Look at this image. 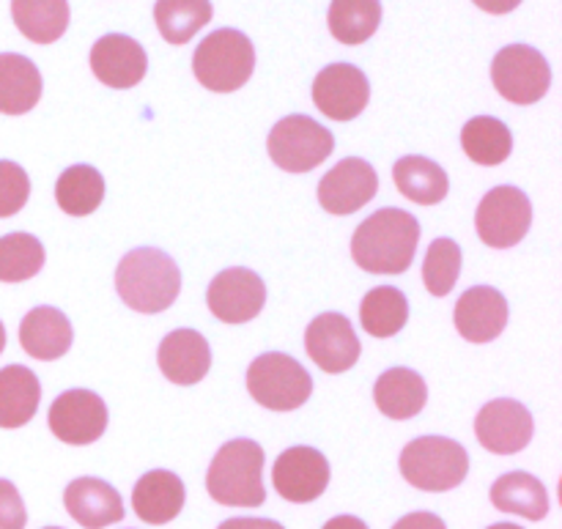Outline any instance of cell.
<instances>
[{
  "label": "cell",
  "instance_id": "cell-1",
  "mask_svg": "<svg viewBox=\"0 0 562 529\" xmlns=\"http://www.w3.org/2000/svg\"><path fill=\"white\" fill-rule=\"evenodd\" d=\"M420 245V223L404 209H379L357 225L351 258L368 274H404Z\"/></svg>",
  "mask_w": 562,
  "mask_h": 529
},
{
  "label": "cell",
  "instance_id": "cell-2",
  "mask_svg": "<svg viewBox=\"0 0 562 529\" xmlns=\"http://www.w3.org/2000/svg\"><path fill=\"white\" fill-rule=\"evenodd\" d=\"M115 291L135 313H162L179 300L181 272L173 258L157 247H137L119 261Z\"/></svg>",
  "mask_w": 562,
  "mask_h": 529
},
{
  "label": "cell",
  "instance_id": "cell-3",
  "mask_svg": "<svg viewBox=\"0 0 562 529\" xmlns=\"http://www.w3.org/2000/svg\"><path fill=\"white\" fill-rule=\"evenodd\" d=\"M263 459V448L252 439L225 442L206 472L209 497L225 508H261L267 503Z\"/></svg>",
  "mask_w": 562,
  "mask_h": 529
},
{
  "label": "cell",
  "instance_id": "cell-4",
  "mask_svg": "<svg viewBox=\"0 0 562 529\" xmlns=\"http://www.w3.org/2000/svg\"><path fill=\"white\" fill-rule=\"evenodd\" d=\"M256 69V47L234 27H220L198 44L192 71L203 88L214 93H234L247 86Z\"/></svg>",
  "mask_w": 562,
  "mask_h": 529
},
{
  "label": "cell",
  "instance_id": "cell-5",
  "mask_svg": "<svg viewBox=\"0 0 562 529\" xmlns=\"http://www.w3.org/2000/svg\"><path fill=\"white\" fill-rule=\"evenodd\" d=\"M401 475L417 492H453L470 475V455L448 437H420L401 450Z\"/></svg>",
  "mask_w": 562,
  "mask_h": 529
},
{
  "label": "cell",
  "instance_id": "cell-6",
  "mask_svg": "<svg viewBox=\"0 0 562 529\" xmlns=\"http://www.w3.org/2000/svg\"><path fill=\"white\" fill-rule=\"evenodd\" d=\"M247 393L269 412H294L311 398L313 379L294 357L269 351L247 368Z\"/></svg>",
  "mask_w": 562,
  "mask_h": 529
},
{
  "label": "cell",
  "instance_id": "cell-7",
  "mask_svg": "<svg viewBox=\"0 0 562 529\" xmlns=\"http://www.w3.org/2000/svg\"><path fill=\"white\" fill-rule=\"evenodd\" d=\"M269 157L285 173H307L335 151V137L311 115H285L269 132Z\"/></svg>",
  "mask_w": 562,
  "mask_h": 529
},
{
  "label": "cell",
  "instance_id": "cell-8",
  "mask_svg": "<svg viewBox=\"0 0 562 529\" xmlns=\"http://www.w3.org/2000/svg\"><path fill=\"white\" fill-rule=\"evenodd\" d=\"M492 82L510 104H536L552 86L549 60L530 44H508L492 60Z\"/></svg>",
  "mask_w": 562,
  "mask_h": 529
},
{
  "label": "cell",
  "instance_id": "cell-9",
  "mask_svg": "<svg viewBox=\"0 0 562 529\" xmlns=\"http://www.w3.org/2000/svg\"><path fill=\"white\" fill-rule=\"evenodd\" d=\"M532 225V203L519 187H494L483 195L475 214V228L483 245L510 250L519 245Z\"/></svg>",
  "mask_w": 562,
  "mask_h": 529
},
{
  "label": "cell",
  "instance_id": "cell-10",
  "mask_svg": "<svg viewBox=\"0 0 562 529\" xmlns=\"http://www.w3.org/2000/svg\"><path fill=\"white\" fill-rule=\"evenodd\" d=\"M49 431L71 448H86L108 431V406L91 390H66L49 406Z\"/></svg>",
  "mask_w": 562,
  "mask_h": 529
},
{
  "label": "cell",
  "instance_id": "cell-11",
  "mask_svg": "<svg viewBox=\"0 0 562 529\" xmlns=\"http://www.w3.org/2000/svg\"><path fill=\"white\" fill-rule=\"evenodd\" d=\"M536 423L525 404L514 398H497L483 406L475 417V437L483 450L494 455H516L532 442Z\"/></svg>",
  "mask_w": 562,
  "mask_h": 529
},
{
  "label": "cell",
  "instance_id": "cell-12",
  "mask_svg": "<svg viewBox=\"0 0 562 529\" xmlns=\"http://www.w3.org/2000/svg\"><path fill=\"white\" fill-rule=\"evenodd\" d=\"M371 102L366 71L351 64H329L313 80V104L329 121H355Z\"/></svg>",
  "mask_w": 562,
  "mask_h": 529
},
{
  "label": "cell",
  "instance_id": "cell-13",
  "mask_svg": "<svg viewBox=\"0 0 562 529\" xmlns=\"http://www.w3.org/2000/svg\"><path fill=\"white\" fill-rule=\"evenodd\" d=\"M206 305L223 324H247L267 305V285L252 269L231 267L212 280Z\"/></svg>",
  "mask_w": 562,
  "mask_h": 529
},
{
  "label": "cell",
  "instance_id": "cell-14",
  "mask_svg": "<svg viewBox=\"0 0 562 529\" xmlns=\"http://www.w3.org/2000/svg\"><path fill=\"white\" fill-rule=\"evenodd\" d=\"M379 176L366 159L349 157L340 159L333 170H327L322 181H318V203L327 214L335 217H349V214L360 212L366 203L376 198Z\"/></svg>",
  "mask_w": 562,
  "mask_h": 529
},
{
  "label": "cell",
  "instance_id": "cell-15",
  "mask_svg": "<svg viewBox=\"0 0 562 529\" xmlns=\"http://www.w3.org/2000/svg\"><path fill=\"white\" fill-rule=\"evenodd\" d=\"M272 483L285 503H316L329 486V461L316 448H289L274 461Z\"/></svg>",
  "mask_w": 562,
  "mask_h": 529
},
{
  "label": "cell",
  "instance_id": "cell-16",
  "mask_svg": "<svg viewBox=\"0 0 562 529\" xmlns=\"http://www.w3.org/2000/svg\"><path fill=\"white\" fill-rule=\"evenodd\" d=\"M307 357L324 373H346L357 365L362 354L360 338L355 327L340 313H322L307 324L305 333Z\"/></svg>",
  "mask_w": 562,
  "mask_h": 529
},
{
  "label": "cell",
  "instance_id": "cell-17",
  "mask_svg": "<svg viewBox=\"0 0 562 529\" xmlns=\"http://www.w3.org/2000/svg\"><path fill=\"white\" fill-rule=\"evenodd\" d=\"M91 71L108 88H135L148 71L146 49L124 33H108L91 47Z\"/></svg>",
  "mask_w": 562,
  "mask_h": 529
},
{
  "label": "cell",
  "instance_id": "cell-18",
  "mask_svg": "<svg viewBox=\"0 0 562 529\" xmlns=\"http://www.w3.org/2000/svg\"><path fill=\"white\" fill-rule=\"evenodd\" d=\"M456 329L467 344H492L508 324V302L492 285H472L456 302Z\"/></svg>",
  "mask_w": 562,
  "mask_h": 529
},
{
  "label": "cell",
  "instance_id": "cell-19",
  "mask_svg": "<svg viewBox=\"0 0 562 529\" xmlns=\"http://www.w3.org/2000/svg\"><path fill=\"white\" fill-rule=\"evenodd\" d=\"M157 365L170 384L192 387L212 371V346L195 329H176L159 344Z\"/></svg>",
  "mask_w": 562,
  "mask_h": 529
},
{
  "label": "cell",
  "instance_id": "cell-20",
  "mask_svg": "<svg viewBox=\"0 0 562 529\" xmlns=\"http://www.w3.org/2000/svg\"><path fill=\"white\" fill-rule=\"evenodd\" d=\"M66 514L86 529H104L124 521V499L99 477H77L64 492Z\"/></svg>",
  "mask_w": 562,
  "mask_h": 529
},
{
  "label": "cell",
  "instance_id": "cell-21",
  "mask_svg": "<svg viewBox=\"0 0 562 529\" xmlns=\"http://www.w3.org/2000/svg\"><path fill=\"white\" fill-rule=\"evenodd\" d=\"M184 483L179 475L168 470H151L135 483L132 492V508H135L137 519L146 525L162 527L173 521L176 516L184 510Z\"/></svg>",
  "mask_w": 562,
  "mask_h": 529
},
{
  "label": "cell",
  "instance_id": "cell-22",
  "mask_svg": "<svg viewBox=\"0 0 562 529\" xmlns=\"http://www.w3.org/2000/svg\"><path fill=\"white\" fill-rule=\"evenodd\" d=\"M71 340H75L71 324L58 307H33L20 324V346L33 360H60L71 349Z\"/></svg>",
  "mask_w": 562,
  "mask_h": 529
},
{
  "label": "cell",
  "instance_id": "cell-23",
  "mask_svg": "<svg viewBox=\"0 0 562 529\" xmlns=\"http://www.w3.org/2000/svg\"><path fill=\"white\" fill-rule=\"evenodd\" d=\"M373 401H376V409L390 420H412L428 404L426 379L409 368H390L376 379Z\"/></svg>",
  "mask_w": 562,
  "mask_h": 529
},
{
  "label": "cell",
  "instance_id": "cell-24",
  "mask_svg": "<svg viewBox=\"0 0 562 529\" xmlns=\"http://www.w3.org/2000/svg\"><path fill=\"white\" fill-rule=\"evenodd\" d=\"M42 99V71L31 58L0 53V113L25 115Z\"/></svg>",
  "mask_w": 562,
  "mask_h": 529
},
{
  "label": "cell",
  "instance_id": "cell-25",
  "mask_svg": "<svg viewBox=\"0 0 562 529\" xmlns=\"http://www.w3.org/2000/svg\"><path fill=\"white\" fill-rule=\"evenodd\" d=\"M488 497L499 514L521 516L527 521H543L549 516L547 486L530 472H508L497 477Z\"/></svg>",
  "mask_w": 562,
  "mask_h": 529
},
{
  "label": "cell",
  "instance_id": "cell-26",
  "mask_svg": "<svg viewBox=\"0 0 562 529\" xmlns=\"http://www.w3.org/2000/svg\"><path fill=\"white\" fill-rule=\"evenodd\" d=\"M42 384L25 365H5L0 371V428L14 431L36 417Z\"/></svg>",
  "mask_w": 562,
  "mask_h": 529
},
{
  "label": "cell",
  "instance_id": "cell-27",
  "mask_svg": "<svg viewBox=\"0 0 562 529\" xmlns=\"http://www.w3.org/2000/svg\"><path fill=\"white\" fill-rule=\"evenodd\" d=\"M393 181L401 195L417 206H437L450 192L448 173L434 159L420 154L401 157L393 168Z\"/></svg>",
  "mask_w": 562,
  "mask_h": 529
},
{
  "label": "cell",
  "instance_id": "cell-28",
  "mask_svg": "<svg viewBox=\"0 0 562 529\" xmlns=\"http://www.w3.org/2000/svg\"><path fill=\"white\" fill-rule=\"evenodd\" d=\"M14 25L27 42L53 44L69 27V3L66 0H11Z\"/></svg>",
  "mask_w": 562,
  "mask_h": 529
},
{
  "label": "cell",
  "instance_id": "cell-29",
  "mask_svg": "<svg viewBox=\"0 0 562 529\" xmlns=\"http://www.w3.org/2000/svg\"><path fill=\"white\" fill-rule=\"evenodd\" d=\"M461 148L481 168H497L514 151V135L503 121L492 115H475L461 130Z\"/></svg>",
  "mask_w": 562,
  "mask_h": 529
},
{
  "label": "cell",
  "instance_id": "cell-30",
  "mask_svg": "<svg viewBox=\"0 0 562 529\" xmlns=\"http://www.w3.org/2000/svg\"><path fill=\"white\" fill-rule=\"evenodd\" d=\"M409 322V300L395 285H376L362 296L360 324L371 338H393Z\"/></svg>",
  "mask_w": 562,
  "mask_h": 529
},
{
  "label": "cell",
  "instance_id": "cell-31",
  "mask_svg": "<svg viewBox=\"0 0 562 529\" xmlns=\"http://www.w3.org/2000/svg\"><path fill=\"white\" fill-rule=\"evenodd\" d=\"M327 25L335 42L346 47L366 44L382 25V0H333Z\"/></svg>",
  "mask_w": 562,
  "mask_h": 529
},
{
  "label": "cell",
  "instance_id": "cell-32",
  "mask_svg": "<svg viewBox=\"0 0 562 529\" xmlns=\"http://www.w3.org/2000/svg\"><path fill=\"white\" fill-rule=\"evenodd\" d=\"M55 201L69 217H88L104 201V179L91 165H71L55 181Z\"/></svg>",
  "mask_w": 562,
  "mask_h": 529
},
{
  "label": "cell",
  "instance_id": "cell-33",
  "mask_svg": "<svg viewBox=\"0 0 562 529\" xmlns=\"http://www.w3.org/2000/svg\"><path fill=\"white\" fill-rule=\"evenodd\" d=\"M214 16L212 0H157L154 5V22L159 36L168 44L190 42L201 27H206Z\"/></svg>",
  "mask_w": 562,
  "mask_h": 529
},
{
  "label": "cell",
  "instance_id": "cell-34",
  "mask_svg": "<svg viewBox=\"0 0 562 529\" xmlns=\"http://www.w3.org/2000/svg\"><path fill=\"white\" fill-rule=\"evenodd\" d=\"M44 245L31 234L0 236V283H25L44 267Z\"/></svg>",
  "mask_w": 562,
  "mask_h": 529
},
{
  "label": "cell",
  "instance_id": "cell-35",
  "mask_svg": "<svg viewBox=\"0 0 562 529\" xmlns=\"http://www.w3.org/2000/svg\"><path fill=\"white\" fill-rule=\"evenodd\" d=\"M461 274V247L453 239H434L423 261V283L431 296H448Z\"/></svg>",
  "mask_w": 562,
  "mask_h": 529
},
{
  "label": "cell",
  "instance_id": "cell-36",
  "mask_svg": "<svg viewBox=\"0 0 562 529\" xmlns=\"http://www.w3.org/2000/svg\"><path fill=\"white\" fill-rule=\"evenodd\" d=\"M31 198V179L16 162L0 159V220L14 217Z\"/></svg>",
  "mask_w": 562,
  "mask_h": 529
},
{
  "label": "cell",
  "instance_id": "cell-37",
  "mask_svg": "<svg viewBox=\"0 0 562 529\" xmlns=\"http://www.w3.org/2000/svg\"><path fill=\"white\" fill-rule=\"evenodd\" d=\"M27 510L11 481H0V529H25Z\"/></svg>",
  "mask_w": 562,
  "mask_h": 529
},
{
  "label": "cell",
  "instance_id": "cell-38",
  "mask_svg": "<svg viewBox=\"0 0 562 529\" xmlns=\"http://www.w3.org/2000/svg\"><path fill=\"white\" fill-rule=\"evenodd\" d=\"M393 529H448L445 521L437 514H428V510H417V514L404 516L401 521H395Z\"/></svg>",
  "mask_w": 562,
  "mask_h": 529
},
{
  "label": "cell",
  "instance_id": "cell-39",
  "mask_svg": "<svg viewBox=\"0 0 562 529\" xmlns=\"http://www.w3.org/2000/svg\"><path fill=\"white\" fill-rule=\"evenodd\" d=\"M217 529H285V527L272 519H228Z\"/></svg>",
  "mask_w": 562,
  "mask_h": 529
},
{
  "label": "cell",
  "instance_id": "cell-40",
  "mask_svg": "<svg viewBox=\"0 0 562 529\" xmlns=\"http://www.w3.org/2000/svg\"><path fill=\"white\" fill-rule=\"evenodd\" d=\"M472 3L477 5L481 11H486V14H510V11L519 9L521 0H472Z\"/></svg>",
  "mask_w": 562,
  "mask_h": 529
},
{
  "label": "cell",
  "instance_id": "cell-41",
  "mask_svg": "<svg viewBox=\"0 0 562 529\" xmlns=\"http://www.w3.org/2000/svg\"><path fill=\"white\" fill-rule=\"evenodd\" d=\"M322 529H368V525L362 519H357V516H335Z\"/></svg>",
  "mask_w": 562,
  "mask_h": 529
},
{
  "label": "cell",
  "instance_id": "cell-42",
  "mask_svg": "<svg viewBox=\"0 0 562 529\" xmlns=\"http://www.w3.org/2000/svg\"><path fill=\"white\" fill-rule=\"evenodd\" d=\"M3 349H5V327L3 322H0V354H3Z\"/></svg>",
  "mask_w": 562,
  "mask_h": 529
},
{
  "label": "cell",
  "instance_id": "cell-43",
  "mask_svg": "<svg viewBox=\"0 0 562 529\" xmlns=\"http://www.w3.org/2000/svg\"><path fill=\"white\" fill-rule=\"evenodd\" d=\"M488 529H525V527H519V525H508V521H505V525H494V527H488Z\"/></svg>",
  "mask_w": 562,
  "mask_h": 529
},
{
  "label": "cell",
  "instance_id": "cell-44",
  "mask_svg": "<svg viewBox=\"0 0 562 529\" xmlns=\"http://www.w3.org/2000/svg\"><path fill=\"white\" fill-rule=\"evenodd\" d=\"M44 529H60V527H44Z\"/></svg>",
  "mask_w": 562,
  "mask_h": 529
}]
</instances>
